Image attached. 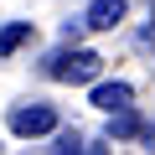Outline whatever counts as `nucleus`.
<instances>
[{
	"instance_id": "obj_9",
	"label": "nucleus",
	"mask_w": 155,
	"mask_h": 155,
	"mask_svg": "<svg viewBox=\"0 0 155 155\" xmlns=\"http://www.w3.org/2000/svg\"><path fill=\"white\" fill-rule=\"evenodd\" d=\"M88 155H109V145H88Z\"/></svg>"
},
{
	"instance_id": "obj_2",
	"label": "nucleus",
	"mask_w": 155,
	"mask_h": 155,
	"mask_svg": "<svg viewBox=\"0 0 155 155\" xmlns=\"http://www.w3.org/2000/svg\"><path fill=\"white\" fill-rule=\"evenodd\" d=\"M11 129L16 134H52L57 129V114H52V104H21V109H11Z\"/></svg>"
},
{
	"instance_id": "obj_6",
	"label": "nucleus",
	"mask_w": 155,
	"mask_h": 155,
	"mask_svg": "<svg viewBox=\"0 0 155 155\" xmlns=\"http://www.w3.org/2000/svg\"><path fill=\"white\" fill-rule=\"evenodd\" d=\"M31 41V21H11L5 31H0V57H11L16 47H26Z\"/></svg>"
},
{
	"instance_id": "obj_5",
	"label": "nucleus",
	"mask_w": 155,
	"mask_h": 155,
	"mask_svg": "<svg viewBox=\"0 0 155 155\" xmlns=\"http://www.w3.org/2000/svg\"><path fill=\"white\" fill-rule=\"evenodd\" d=\"M134 134H145V124H140V114H134V109L109 114V140H134Z\"/></svg>"
},
{
	"instance_id": "obj_10",
	"label": "nucleus",
	"mask_w": 155,
	"mask_h": 155,
	"mask_svg": "<svg viewBox=\"0 0 155 155\" xmlns=\"http://www.w3.org/2000/svg\"><path fill=\"white\" fill-rule=\"evenodd\" d=\"M150 21H155V11H150Z\"/></svg>"
},
{
	"instance_id": "obj_3",
	"label": "nucleus",
	"mask_w": 155,
	"mask_h": 155,
	"mask_svg": "<svg viewBox=\"0 0 155 155\" xmlns=\"http://www.w3.org/2000/svg\"><path fill=\"white\" fill-rule=\"evenodd\" d=\"M129 98H134V88H129V83H98V88H93V109H104V114L134 109Z\"/></svg>"
},
{
	"instance_id": "obj_8",
	"label": "nucleus",
	"mask_w": 155,
	"mask_h": 155,
	"mask_svg": "<svg viewBox=\"0 0 155 155\" xmlns=\"http://www.w3.org/2000/svg\"><path fill=\"white\" fill-rule=\"evenodd\" d=\"M140 140H145V150H155V129H145V134H140Z\"/></svg>"
},
{
	"instance_id": "obj_4",
	"label": "nucleus",
	"mask_w": 155,
	"mask_h": 155,
	"mask_svg": "<svg viewBox=\"0 0 155 155\" xmlns=\"http://www.w3.org/2000/svg\"><path fill=\"white\" fill-rule=\"evenodd\" d=\"M93 31H114L119 21H124V0H93L88 5V16H83Z\"/></svg>"
},
{
	"instance_id": "obj_7",
	"label": "nucleus",
	"mask_w": 155,
	"mask_h": 155,
	"mask_svg": "<svg viewBox=\"0 0 155 155\" xmlns=\"http://www.w3.org/2000/svg\"><path fill=\"white\" fill-rule=\"evenodd\" d=\"M57 155H88V140L78 134V129H57V145H52Z\"/></svg>"
},
{
	"instance_id": "obj_1",
	"label": "nucleus",
	"mask_w": 155,
	"mask_h": 155,
	"mask_svg": "<svg viewBox=\"0 0 155 155\" xmlns=\"http://www.w3.org/2000/svg\"><path fill=\"white\" fill-rule=\"evenodd\" d=\"M47 72L57 78V83H93V78L104 72V57L98 52H83V47H72V52H57L47 62Z\"/></svg>"
}]
</instances>
